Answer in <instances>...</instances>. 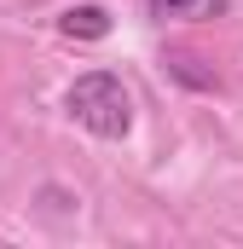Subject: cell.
Segmentation results:
<instances>
[{"label": "cell", "mask_w": 243, "mask_h": 249, "mask_svg": "<svg viewBox=\"0 0 243 249\" xmlns=\"http://www.w3.org/2000/svg\"><path fill=\"white\" fill-rule=\"evenodd\" d=\"M64 110L99 139H127V127H133V99H127L122 75H110V70L75 75L69 93H64Z\"/></svg>", "instance_id": "cell-1"}, {"label": "cell", "mask_w": 243, "mask_h": 249, "mask_svg": "<svg viewBox=\"0 0 243 249\" xmlns=\"http://www.w3.org/2000/svg\"><path fill=\"white\" fill-rule=\"evenodd\" d=\"M58 29L69 41H104V35H110V12H104V6H69L58 18Z\"/></svg>", "instance_id": "cell-2"}, {"label": "cell", "mask_w": 243, "mask_h": 249, "mask_svg": "<svg viewBox=\"0 0 243 249\" xmlns=\"http://www.w3.org/2000/svg\"><path fill=\"white\" fill-rule=\"evenodd\" d=\"M145 6H151L156 23H168V18H191L197 23V18H220L226 12V0H145Z\"/></svg>", "instance_id": "cell-3"}]
</instances>
